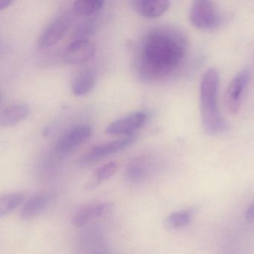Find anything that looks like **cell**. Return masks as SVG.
Wrapping results in <instances>:
<instances>
[{"label": "cell", "mask_w": 254, "mask_h": 254, "mask_svg": "<svg viewBox=\"0 0 254 254\" xmlns=\"http://www.w3.org/2000/svg\"><path fill=\"white\" fill-rule=\"evenodd\" d=\"M135 11L147 18H157L163 15L170 6L166 0H134L132 2Z\"/></svg>", "instance_id": "4fadbf2b"}, {"label": "cell", "mask_w": 254, "mask_h": 254, "mask_svg": "<svg viewBox=\"0 0 254 254\" xmlns=\"http://www.w3.org/2000/svg\"><path fill=\"white\" fill-rule=\"evenodd\" d=\"M191 24L201 30H213L222 23V15L216 4L209 0H196L190 9Z\"/></svg>", "instance_id": "3957f363"}, {"label": "cell", "mask_w": 254, "mask_h": 254, "mask_svg": "<svg viewBox=\"0 0 254 254\" xmlns=\"http://www.w3.org/2000/svg\"><path fill=\"white\" fill-rule=\"evenodd\" d=\"M52 201V196L48 192L41 191L26 200L22 206L20 215L25 220L38 217L47 210Z\"/></svg>", "instance_id": "7c38bea8"}, {"label": "cell", "mask_w": 254, "mask_h": 254, "mask_svg": "<svg viewBox=\"0 0 254 254\" xmlns=\"http://www.w3.org/2000/svg\"><path fill=\"white\" fill-rule=\"evenodd\" d=\"M219 74L214 68L203 74L200 85V109L202 124L206 133L218 135L228 128L218 103Z\"/></svg>", "instance_id": "7a4b0ae2"}, {"label": "cell", "mask_w": 254, "mask_h": 254, "mask_svg": "<svg viewBox=\"0 0 254 254\" xmlns=\"http://www.w3.org/2000/svg\"><path fill=\"white\" fill-rule=\"evenodd\" d=\"M147 119L148 114L145 111H136L112 122L105 129V133L112 136H130L145 124Z\"/></svg>", "instance_id": "5b68a950"}, {"label": "cell", "mask_w": 254, "mask_h": 254, "mask_svg": "<svg viewBox=\"0 0 254 254\" xmlns=\"http://www.w3.org/2000/svg\"><path fill=\"white\" fill-rule=\"evenodd\" d=\"M95 53L94 44L90 40L75 39L65 50L64 60L69 64H80L93 59Z\"/></svg>", "instance_id": "9c48e42d"}, {"label": "cell", "mask_w": 254, "mask_h": 254, "mask_svg": "<svg viewBox=\"0 0 254 254\" xmlns=\"http://www.w3.org/2000/svg\"><path fill=\"white\" fill-rule=\"evenodd\" d=\"M151 172V164L145 157L133 159L127 165L126 176L132 183L138 184L143 182Z\"/></svg>", "instance_id": "9a60e30c"}, {"label": "cell", "mask_w": 254, "mask_h": 254, "mask_svg": "<svg viewBox=\"0 0 254 254\" xmlns=\"http://www.w3.org/2000/svg\"><path fill=\"white\" fill-rule=\"evenodd\" d=\"M69 26V19L67 15L62 14L53 19L41 32L38 39V47L47 49L56 45L64 36Z\"/></svg>", "instance_id": "52a82bcc"}, {"label": "cell", "mask_w": 254, "mask_h": 254, "mask_svg": "<svg viewBox=\"0 0 254 254\" xmlns=\"http://www.w3.org/2000/svg\"><path fill=\"white\" fill-rule=\"evenodd\" d=\"M188 42L183 32L174 27L154 29L145 37L141 47V73L151 80L173 75L184 64Z\"/></svg>", "instance_id": "6da1fadb"}, {"label": "cell", "mask_w": 254, "mask_h": 254, "mask_svg": "<svg viewBox=\"0 0 254 254\" xmlns=\"http://www.w3.org/2000/svg\"><path fill=\"white\" fill-rule=\"evenodd\" d=\"M96 81V77L94 71L87 69L79 72L72 81V93L78 97L89 94L94 89Z\"/></svg>", "instance_id": "2e32d148"}, {"label": "cell", "mask_w": 254, "mask_h": 254, "mask_svg": "<svg viewBox=\"0 0 254 254\" xmlns=\"http://www.w3.org/2000/svg\"><path fill=\"white\" fill-rule=\"evenodd\" d=\"M135 141H136V136L130 135V136H125L115 140L95 145L82 157L83 162L91 163L111 154L120 152L128 148Z\"/></svg>", "instance_id": "8992f818"}, {"label": "cell", "mask_w": 254, "mask_h": 254, "mask_svg": "<svg viewBox=\"0 0 254 254\" xmlns=\"http://www.w3.org/2000/svg\"><path fill=\"white\" fill-rule=\"evenodd\" d=\"M105 5L101 0H79L74 2L73 10L80 15H90L102 9Z\"/></svg>", "instance_id": "d6986e66"}, {"label": "cell", "mask_w": 254, "mask_h": 254, "mask_svg": "<svg viewBox=\"0 0 254 254\" xmlns=\"http://www.w3.org/2000/svg\"><path fill=\"white\" fill-rule=\"evenodd\" d=\"M112 210V204L108 202L89 203L80 208L72 218V224L78 228L87 225L90 221L108 215Z\"/></svg>", "instance_id": "30bf717a"}, {"label": "cell", "mask_w": 254, "mask_h": 254, "mask_svg": "<svg viewBox=\"0 0 254 254\" xmlns=\"http://www.w3.org/2000/svg\"><path fill=\"white\" fill-rule=\"evenodd\" d=\"M250 79L251 73L245 69L238 73L229 84L225 94V104L230 114H236L240 110L242 97Z\"/></svg>", "instance_id": "277c9868"}, {"label": "cell", "mask_w": 254, "mask_h": 254, "mask_svg": "<svg viewBox=\"0 0 254 254\" xmlns=\"http://www.w3.org/2000/svg\"><path fill=\"white\" fill-rule=\"evenodd\" d=\"M29 114L27 104L18 103L5 108L0 117V126L2 127H11L23 121Z\"/></svg>", "instance_id": "5bb4252c"}, {"label": "cell", "mask_w": 254, "mask_h": 254, "mask_svg": "<svg viewBox=\"0 0 254 254\" xmlns=\"http://www.w3.org/2000/svg\"><path fill=\"white\" fill-rule=\"evenodd\" d=\"M80 254H112L98 229H90L81 235Z\"/></svg>", "instance_id": "8fae6325"}, {"label": "cell", "mask_w": 254, "mask_h": 254, "mask_svg": "<svg viewBox=\"0 0 254 254\" xmlns=\"http://www.w3.org/2000/svg\"><path fill=\"white\" fill-rule=\"evenodd\" d=\"M25 200L23 193L13 192L2 194L0 197V215L1 217L7 215L14 212L19 207Z\"/></svg>", "instance_id": "e0dca14e"}, {"label": "cell", "mask_w": 254, "mask_h": 254, "mask_svg": "<svg viewBox=\"0 0 254 254\" xmlns=\"http://www.w3.org/2000/svg\"><path fill=\"white\" fill-rule=\"evenodd\" d=\"M11 3V2H6V1H3V2H1L0 4V9L3 10L4 8H7L10 4Z\"/></svg>", "instance_id": "603a6c76"}, {"label": "cell", "mask_w": 254, "mask_h": 254, "mask_svg": "<svg viewBox=\"0 0 254 254\" xmlns=\"http://www.w3.org/2000/svg\"><path fill=\"white\" fill-rule=\"evenodd\" d=\"M93 134V128L88 125H79L72 127L62 136L56 150L60 154H67L90 139Z\"/></svg>", "instance_id": "ba28073f"}, {"label": "cell", "mask_w": 254, "mask_h": 254, "mask_svg": "<svg viewBox=\"0 0 254 254\" xmlns=\"http://www.w3.org/2000/svg\"><path fill=\"white\" fill-rule=\"evenodd\" d=\"M94 29L93 23L91 21L84 22L77 29L75 32V39L89 40L87 37L92 35Z\"/></svg>", "instance_id": "44dd1931"}, {"label": "cell", "mask_w": 254, "mask_h": 254, "mask_svg": "<svg viewBox=\"0 0 254 254\" xmlns=\"http://www.w3.org/2000/svg\"><path fill=\"white\" fill-rule=\"evenodd\" d=\"M246 218L248 221H254V202L247 209Z\"/></svg>", "instance_id": "7402d4cb"}, {"label": "cell", "mask_w": 254, "mask_h": 254, "mask_svg": "<svg viewBox=\"0 0 254 254\" xmlns=\"http://www.w3.org/2000/svg\"><path fill=\"white\" fill-rule=\"evenodd\" d=\"M192 212L191 211H180L170 214L165 221L166 228L169 230L181 229L187 227L191 222Z\"/></svg>", "instance_id": "ac0fdd59"}, {"label": "cell", "mask_w": 254, "mask_h": 254, "mask_svg": "<svg viewBox=\"0 0 254 254\" xmlns=\"http://www.w3.org/2000/svg\"><path fill=\"white\" fill-rule=\"evenodd\" d=\"M118 169V163L115 161L109 162L100 166L95 172V184H100L109 179L117 172Z\"/></svg>", "instance_id": "ffe728a7"}]
</instances>
